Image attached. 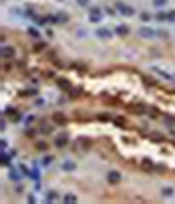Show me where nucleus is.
Wrapping results in <instances>:
<instances>
[{
    "mask_svg": "<svg viewBox=\"0 0 175 204\" xmlns=\"http://www.w3.org/2000/svg\"><path fill=\"white\" fill-rule=\"evenodd\" d=\"M96 37L102 41H109V39H112V30H109L107 27H100L96 28Z\"/></svg>",
    "mask_w": 175,
    "mask_h": 204,
    "instance_id": "obj_1",
    "label": "nucleus"
},
{
    "mask_svg": "<svg viewBox=\"0 0 175 204\" xmlns=\"http://www.w3.org/2000/svg\"><path fill=\"white\" fill-rule=\"evenodd\" d=\"M102 20V9L100 7H91L89 9V21L91 23H100Z\"/></svg>",
    "mask_w": 175,
    "mask_h": 204,
    "instance_id": "obj_2",
    "label": "nucleus"
},
{
    "mask_svg": "<svg viewBox=\"0 0 175 204\" xmlns=\"http://www.w3.org/2000/svg\"><path fill=\"white\" fill-rule=\"evenodd\" d=\"M49 21H51V23H56V25H58V23H67V21H68V16L65 13H56L54 16H49Z\"/></svg>",
    "mask_w": 175,
    "mask_h": 204,
    "instance_id": "obj_3",
    "label": "nucleus"
},
{
    "mask_svg": "<svg viewBox=\"0 0 175 204\" xmlns=\"http://www.w3.org/2000/svg\"><path fill=\"white\" fill-rule=\"evenodd\" d=\"M119 9V13L123 14V16H133L135 14V11H133V7H130V6H124V4H121L119 2L117 6H116Z\"/></svg>",
    "mask_w": 175,
    "mask_h": 204,
    "instance_id": "obj_4",
    "label": "nucleus"
},
{
    "mask_svg": "<svg viewBox=\"0 0 175 204\" xmlns=\"http://www.w3.org/2000/svg\"><path fill=\"white\" fill-rule=\"evenodd\" d=\"M138 35L140 37H144V39H151V37H154V30L151 27H140L138 28Z\"/></svg>",
    "mask_w": 175,
    "mask_h": 204,
    "instance_id": "obj_5",
    "label": "nucleus"
},
{
    "mask_svg": "<svg viewBox=\"0 0 175 204\" xmlns=\"http://www.w3.org/2000/svg\"><path fill=\"white\" fill-rule=\"evenodd\" d=\"M54 144H56V148H65L68 144V135L67 134H60L54 139Z\"/></svg>",
    "mask_w": 175,
    "mask_h": 204,
    "instance_id": "obj_6",
    "label": "nucleus"
},
{
    "mask_svg": "<svg viewBox=\"0 0 175 204\" xmlns=\"http://www.w3.org/2000/svg\"><path fill=\"white\" fill-rule=\"evenodd\" d=\"M107 181L109 183H119L121 181V172H119V171H109V172H107Z\"/></svg>",
    "mask_w": 175,
    "mask_h": 204,
    "instance_id": "obj_7",
    "label": "nucleus"
},
{
    "mask_svg": "<svg viewBox=\"0 0 175 204\" xmlns=\"http://www.w3.org/2000/svg\"><path fill=\"white\" fill-rule=\"evenodd\" d=\"M0 55L4 56V58H12L14 48H11V46H2V48H0Z\"/></svg>",
    "mask_w": 175,
    "mask_h": 204,
    "instance_id": "obj_8",
    "label": "nucleus"
},
{
    "mask_svg": "<svg viewBox=\"0 0 175 204\" xmlns=\"http://www.w3.org/2000/svg\"><path fill=\"white\" fill-rule=\"evenodd\" d=\"M56 199H58V192H54V190H47L46 192V202H54Z\"/></svg>",
    "mask_w": 175,
    "mask_h": 204,
    "instance_id": "obj_9",
    "label": "nucleus"
},
{
    "mask_svg": "<svg viewBox=\"0 0 175 204\" xmlns=\"http://www.w3.org/2000/svg\"><path fill=\"white\" fill-rule=\"evenodd\" d=\"M61 169H63V171H67V172H68V171H74V169H75V162L65 160V162L61 164Z\"/></svg>",
    "mask_w": 175,
    "mask_h": 204,
    "instance_id": "obj_10",
    "label": "nucleus"
},
{
    "mask_svg": "<svg viewBox=\"0 0 175 204\" xmlns=\"http://www.w3.org/2000/svg\"><path fill=\"white\" fill-rule=\"evenodd\" d=\"M173 194H175V190L172 187H163L161 188V195L163 197H173Z\"/></svg>",
    "mask_w": 175,
    "mask_h": 204,
    "instance_id": "obj_11",
    "label": "nucleus"
},
{
    "mask_svg": "<svg viewBox=\"0 0 175 204\" xmlns=\"http://www.w3.org/2000/svg\"><path fill=\"white\" fill-rule=\"evenodd\" d=\"M128 32H130V28L126 27V25H117L116 27V34L117 35H128Z\"/></svg>",
    "mask_w": 175,
    "mask_h": 204,
    "instance_id": "obj_12",
    "label": "nucleus"
},
{
    "mask_svg": "<svg viewBox=\"0 0 175 204\" xmlns=\"http://www.w3.org/2000/svg\"><path fill=\"white\" fill-rule=\"evenodd\" d=\"M154 72H158L161 77H165V79H170V81H173V76H170L168 72H165V70H161L159 67H154Z\"/></svg>",
    "mask_w": 175,
    "mask_h": 204,
    "instance_id": "obj_13",
    "label": "nucleus"
},
{
    "mask_svg": "<svg viewBox=\"0 0 175 204\" xmlns=\"http://www.w3.org/2000/svg\"><path fill=\"white\" fill-rule=\"evenodd\" d=\"M58 86L63 88V90H72V84H70L67 79H58Z\"/></svg>",
    "mask_w": 175,
    "mask_h": 204,
    "instance_id": "obj_14",
    "label": "nucleus"
},
{
    "mask_svg": "<svg viewBox=\"0 0 175 204\" xmlns=\"http://www.w3.org/2000/svg\"><path fill=\"white\" fill-rule=\"evenodd\" d=\"M63 202H77V197L74 195V194H67V195L63 197Z\"/></svg>",
    "mask_w": 175,
    "mask_h": 204,
    "instance_id": "obj_15",
    "label": "nucleus"
},
{
    "mask_svg": "<svg viewBox=\"0 0 175 204\" xmlns=\"http://www.w3.org/2000/svg\"><path fill=\"white\" fill-rule=\"evenodd\" d=\"M114 123H116L117 127H124L126 125V120L121 118V116H116V118H114Z\"/></svg>",
    "mask_w": 175,
    "mask_h": 204,
    "instance_id": "obj_16",
    "label": "nucleus"
},
{
    "mask_svg": "<svg viewBox=\"0 0 175 204\" xmlns=\"http://www.w3.org/2000/svg\"><path fill=\"white\" fill-rule=\"evenodd\" d=\"M9 176H11V180H14V181H19V180H21V176L18 174L14 169H11V171H9Z\"/></svg>",
    "mask_w": 175,
    "mask_h": 204,
    "instance_id": "obj_17",
    "label": "nucleus"
},
{
    "mask_svg": "<svg viewBox=\"0 0 175 204\" xmlns=\"http://www.w3.org/2000/svg\"><path fill=\"white\" fill-rule=\"evenodd\" d=\"M53 118H54V121H56V123H65V116H63L61 113H56V114L53 116Z\"/></svg>",
    "mask_w": 175,
    "mask_h": 204,
    "instance_id": "obj_18",
    "label": "nucleus"
},
{
    "mask_svg": "<svg viewBox=\"0 0 175 204\" xmlns=\"http://www.w3.org/2000/svg\"><path fill=\"white\" fill-rule=\"evenodd\" d=\"M152 4L156 7H163V6H166L168 4V0H152Z\"/></svg>",
    "mask_w": 175,
    "mask_h": 204,
    "instance_id": "obj_19",
    "label": "nucleus"
},
{
    "mask_svg": "<svg viewBox=\"0 0 175 204\" xmlns=\"http://www.w3.org/2000/svg\"><path fill=\"white\" fill-rule=\"evenodd\" d=\"M142 164L145 165V169H152V167H154V164L149 160V158H144V160H142Z\"/></svg>",
    "mask_w": 175,
    "mask_h": 204,
    "instance_id": "obj_20",
    "label": "nucleus"
},
{
    "mask_svg": "<svg viewBox=\"0 0 175 204\" xmlns=\"http://www.w3.org/2000/svg\"><path fill=\"white\" fill-rule=\"evenodd\" d=\"M28 34L32 35V37H37V39H39V32H37L35 28H32V27H30V28H28Z\"/></svg>",
    "mask_w": 175,
    "mask_h": 204,
    "instance_id": "obj_21",
    "label": "nucleus"
},
{
    "mask_svg": "<svg viewBox=\"0 0 175 204\" xmlns=\"http://www.w3.org/2000/svg\"><path fill=\"white\" fill-rule=\"evenodd\" d=\"M140 18H142L144 21H149V20H151V14L147 13V11H144V13L140 14Z\"/></svg>",
    "mask_w": 175,
    "mask_h": 204,
    "instance_id": "obj_22",
    "label": "nucleus"
},
{
    "mask_svg": "<svg viewBox=\"0 0 175 204\" xmlns=\"http://www.w3.org/2000/svg\"><path fill=\"white\" fill-rule=\"evenodd\" d=\"M156 20H159V21H165V20H168V14H163V13L156 14Z\"/></svg>",
    "mask_w": 175,
    "mask_h": 204,
    "instance_id": "obj_23",
    "label": "nucleus"
},
{
    "mask_svg": "<svg viewBox=\"0 0 175 204\" xmlns=\"http://www.w3.org/2000/svg\"><path fill=\"white\" fill-rule=\"evenodd\" d=\"M19 167H21V171H23V174H28V176H30V169H26V165H25V164H21Z\"/></svg>",
    "mask_w": 175,
    "mask_h": 204,
    "instance_id": "obj_24",
    "label": "nucleus"
},
{
    "mask_svg": "<svg viewBox=\"0 0 175 204\" xmlns=\"http://www.w3.org/2000/svg\"><path fill=\"white\" fill-rule=\"evenodd\" d=\"M105 11H107V14H110V16H114V14H116V11H114L112 7H105Z\"/></svg>",
    "mask_w": 175,
    "mask_h": 204,
    "instance_id": "obj_25",
    "label": "nucleus"
},
{
    "mask_svg": "<svg viewBox=\"0 0 175 204\" xmlns=\"http://www.w3.org/2000/svg\"><path fill=\"white\" fill-rule=\"evenodd\" d=\"M77 4H79V6H88V4H89V0H77Z\"/></svg>",
    "mask_w": 175,
    "mask_h": 204,
    "instance_id": "obj_26",
    "label": "nucleus"
},
{
    "mask_svg": "<svg viewBox=\"0 0 175 204\" xmlns=\"http://www.w3.org/2000/svg\"><path fill=\"white\" fill-rule=\"evenodd\" d=\"M37 146H39V150H46V143H39Z\"/></svg>",
    "mask_w": 175,
    "mask_h": 204,
    "instance_id": "obj_27",
    "label": "nucleus"
},
{
    "mask_svg": "<svg viewBox=\"0 0 175 204\" xmlns=\"http://www.w3.org/2000/svg\"><path fill=\"white\" fill-rule=\"evenodd\" d=\"M49 162H51V158H49V157H47V158H44V162H42V165H47Z\"/></svg>",
    "mask_w": 175,
    "mask_h": 204,
    "instance_id": "obj_28",
    "label": "nucleus"
}]
</instances>
